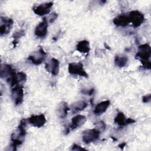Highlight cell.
Here are the masks:
<instances>
[{
	"instance_id": "cell-1",
	"label": "cell",
	"mask_w": 151,
	"mask_h": 151,
	"mask_svg": "<svg viewBox=\"0 0 151 151\" xmlns=\"http://www.w3.org/2000/svg\"><path fill=\"white\" fill-rule=\"evenodd\" d=\"M27 123V119H22L20 121V123L17 130L11 134V146L12 147L13 150H17V146L21 145L24 142L26 135L25 127Z\"/></svg>"
},
{
	"instance_id": "cell-2",
	"label": "cell",
	"mask_w": 151,
	"mask_h": 151,
	"mask_svg": "<svg viewBox=\"0 0 151 151\" xmlns=\"http://www.w3.org/2000/svg\"><path fill=\"white\" fill-rule=\"evenodd\" d=\"M0 76L1 78L5 80L12 87H15L19 83L17 73L12 66L9 64H3L1 65Z\"/></svg>"
},
{
	"instance_id": "cell-3",
	"label": "cell",
	"mask_w": 151,
	"mask_h": 151,
	"mask_svg": "<svg viewBox=\"0 0 151 151\" xmlns=\"http://www.w3.org/2000/svg\"><path fill=\"white\" fill-rule=\"evenodd\" d=\"M150 47L148 44H144L138 47V50L135 55V58L139 60L142 63L143 67L147 70L151 68V63L150 61Z\"/></svg>"
},
{
	"instance_id": "cell-4",
	"label": "cell",
	"mask_w": 151,
	"mask_h": 151,
	"mask_svg": "<svg viewBox=\"0 0 151 151\" xmlns=\"http://www.w3.org/2000/svg\"><path fill=\"white\" fill-rule=\"evenodd\" d=\"M47 55V54L43 48L39 47L37 51L33 52L28 56V60L34 65H40L45 60Z\"/></svg>"
},
{
	"instance_id": "cell-5",
	"label": "cell",
	"mask_w": 151,
	"mask_h": 151,
	"mask_svg": "<svg viewBox=\"0 0 151 151\" xmlns=\"http://www.w3.org/2000/svg\"><path fill=\"white\" fill-rule=\"evenodd\" d=\"M100 134V132L98 129H88L83 132L82 139L86 144H89L97 141L99 139Z\"/></svg>"
},
{
	"instance_id": "cell-6",
	"label": "cell",
	"mask_w": 151,
	"mask_h": 151,
	"mask_svg": "<svg viewBox=\"0 0 151 151\" xmlns=\"http://www.w3.org/2000/svg\"><path fill=\"white\" fill-rule=\"evenodd\" d=\"M68 72L71 75L80 76L84 77H88V74L84 68L81 63H71L68 64Z\"/></svg>"
},
{
	"instance_id": "cell-7",
	"label": "cell",
	"mask_w": 151,
	"mask_h": 151,
	"mask_svg": "<svg viewBox=\"0 0 151 151\" xmlns=\"http://www.w3.org/2000/svg\"><path fill=\"white\" fill-rule=\"evenodd\" d=\"M86 122V117L83 115L78 114L74 116L71 119V124L65 127L64 133L68 134L70 131L83 126Z\"/></svg>"
},
{
	"instance_id": "cell-8",
	"label": "cell",
	"mask_w": 151,
	"mask_h": 151,
	"mask_svg": "<svg viewBox=\"0 0 151 151\" xmlns=\"http://www.w3.org/2000/svg\"><path fill=\"white\" fill-rule=\"evenodd\" d=\"M11 97L16 106L20 105L24 99V88L22 86L17 85L12 88Z\"/></svg>"
},
{
	"instance_id": "cell-9",
	"label": "cell",
	"mask_w": 151,
	"mask_h": 151,
	"mask_svg": "<svg viewBox=\"0 0 151 151\" xmlns=\"http://www.w3.org/2000/svg\"><path fill=\"white\" fill-rule=\"evenodd\" d=\"M130 22L132 23L134 28L140 27L145 20L144 15L139 11L133 10L129 12L128 15Z\"/></svg>"
},
{
	"instance_id": "cell-10",
	"label": "cell",
	"mask_w": 151,
	"mask_h": 151,
	"mask_svg": "<svg viewBox=\"0 0 151 151\" xmlns=\"http://www.w3.org/2000/svg\"><path fill=\"white\" fill-rule=\"evenodd\" d=\"M14 21L12 19L4 17H1L0 22V34L1 35L8 34L11 31Z\"/></svg>"
},
{
	"instance_id": "cell-11",
	"label": "cell",
	"mask_w": 151,
	"mask_h": 151,
	"mask_svg": "<svg viewBox=\"0 0 151 151\" xmlns=\"http://www.w3.org/2000/svg\"><path fill=\"white\" fill-rule=\"evenodd\" d=\"M48 32V21L47 18H44L42 21L37 25L35 29V35L37 37L43 38L46 37Z\"/></svg>"
},
{
	"instance_id": "cell-12",
	"label": "cell",
	"mask_w": 151,
	"mask_h": 151,
	"mask_svg": "<svg viewBox=\"0 0 151 151\" xmlns=\"http://www.w3.org/2000/svg\"><path fill=\"white\" fill-rule=\"evenodd\" d=\"M45 68L52 75L57 76L60 70V62L57 59L52 58L45 63Z\"/></svg>"
},
{
	"instance_id": "cell-13",
	"label": "cell",
	"mask_w": 151,
	"mask_h": 151,
	"mask_svg": "<svg viewBox=\"0 0 151 151\" xmlns=\"http://www.w3.org/2000/svg\"><path fill=\"white\" fill-rule=\"evenodd\" d=\"M52 5L53 2H45L34 6L32 10L35 14L39 16H43L48 14L50 12Z\"/></svg>"
},
{
	"instance_id": "cell-14",
	"label": "cell",
	"mask_w": 151,
	"mask_h": 151,
	"mask_svg": "<svg viewBox=\"0 0 151 151\" xmlns=\"http://www.w3.org/2000/svg\"><path fill=\"white\" fill-rule=\"evenodd\" d=\"M28 122L35 127H41L46 123V118L43 114L38 115H32L27 119Z\"/></svg>"
},
{
	"instance_id": "cell-15",
	"label": "cell",
	"mask_w": 151,
	"mask_h": 151,
	"mask_svg": "<svg viewBox=\"0 0 151 151\" xmlns=\"http://www.w3.org/2000/svg\"><path fill=\"white\" fill-rule=\"evenodd\" d=\"M114 122L115 124H117L120 127L126 126L130 124L135 122V120L131 118H126L122 112H119L114 118Z\"/></svg>"
},
{
	"instance_id": "cell-16",
	"label": "cell",
	"mask_w": 151,
	"mask_h": 151,
	"mask_svg": "<svg viewBox=\"0 0 151 151\" xmlns=\"http://www.w3.org/2000/svg\"><path fill=\"white\" fill-rule=\"evenodd\" d=\"M113 22L116 26L124 27L130 23V20L128 15L120 14L113 19Z\"/></svg>"
},
{
	"instance_id": "cell-17",
	"label": "cell",
	"mask_w": 151,
	"mask_h": 151,
	"mask_svg": "<svg viewBox=\"0 0 151 151\" xmlns=\"http://www.w3.org/2000/svg\"><path fill=\"white\" fill-rule=\"evenodd\" d=\"M70 110L68 104L65 101H61L58 106L57 108V116L61 119H64L66 117L68 114V111Z\"/></svg>"
},
{
	"instance_id": "cell-18",
	"label": "cell",
	"mask_w": 151,
	"mask_h": 151,
	"mask_svg": "<svg viewBox=\"0 0 151 151\" xmlns=\"http://www.w3.org/2000/svg\"><path fill=\"white\" fill-rule=\"evenodd\" d=\"M110 101L109 100L103 101L98 103L94 107L93 113L97 116H100L104 113L110 106Z\"/></svg>"
},
{
	"instance_id": "cell-19",
	"label": "cell",
	"mask_w": 151,
	"mask_h": 151,
	"mask_svg": "<svg viewBox=\"0 0 151 151\" xmlns=\"http://www.w3.org/2000/svg\"><path fill=\"white\" fill-rule=\"evenodd\" d=\"M88 106V104L86 101L83 100L77 101L71 105V110L73 113H77L80 111L83 110Z\"/></svg>"
},
{
	"instance_id": "cell-20",
	"label": "cell",
	"mask_w": 151,
	"mask_h": 151,
	"mask_svg": "<svg viewBox=\"0 0 151 151\" xmlns=\"http://www.w3.org/2000/svg\"><path fill=\"white\" fill-rule=\"evenodd\" d=\"M76 50L81 53H88L90 50L89 42L87 40H83L79 41L76 45Z\"/></svg>"
},
{
	"instance_id": "cell-21",
	"label": "cell",
	"mask_w": 151,
	"mask_h": 151,
	"mask_svg": "<svg viewBox=\"0 0 151 151\" xmlns=\"http://www.w3.org/2000/svg\"><path fill=\"white\" fill-rule=\"evenodd\" d=\"M128 61V58L124 55H117L114 58V64L119 67H124L126 65Z\"/></svg>"
},
{
	"instance_id": "cell-22",
	"label": "cell",
	"mask_w": 151,
	"mask_h": 151,
	"mask_svg": "<svg viewBox=\"0 0 151 151\" xmlns=\"http://www.w3.org/2000/svg\"><path fill=\"white\" fill-rule=\"evenodd\" d=\"M24 34H25V31L22 29L18 30L13 34L12 38H14V41H13L14 47L16 46V44L18 43V40L21 37H22L24 35Z\"/></svg>"
},
{
	"instance_id": "cell-23",
	"label": "cell",
	"mask_w": 151,
	"mask_h": 151,
	"mask_svg": "<svg viewBox=\"0 0 151 151\" xmlns=\"http://www.w3.org/2000/svg\"><path fill=\"white\" fill-rule=\"evenodd\" d=\"M17 76H18V82L19 83H25L27 80V75L22 72H18L17 73Z\"/></svg>"
},
{
	"instance_id": "cell-24",
	"label": "cell",
	"mask_w": 151,
	"mask_h": 151,
	"mask_svg": "<svg viewBox=\"0 0 151 151\" xmlns=\"http://www.w3.org/2000/svg\"><path fill=\"white\" fill-rule=\"evenodd\" d=\"M71 150H78V151H80V150H86V149L85 148H83L81 146H79V145H77L76 143H74L72 145Z\"/></svg>"
},
{
	"instance_id": "cell-25",
	"label": "cell",
	"mask_w": 151,
	"mask_h": 151,
	"mask_svg": "<svg viewBox=\"0 0 151 151\" xmlns=\"http://www.w3.org/2000/svg\"><path fill=\"white\" fill-rule=\"evenodd\" d=\"M57 17H58L57 14H56V13H55V12L52 13V14L50 15V17H49V18H48L49 22L52 23V22L57 18Z\"/></svg>"
},
{
	"instance_id": "cell-26",
	"label": "cell",
	"mask_w": 151,
	"mask_h": 151,
	"mask_svg": "<svg viewBox=\"0 0 151 151\" xmlns=\"http://www.w3.org/2000/svg\"><path fill=\"white\" fill-rule=\"evenodd\" d=\"M94 92V88H91V89H88V90H85L83 89L81 90V93L84 94H87L89 96L92 95Z\"/></svg>"
},
{
	"instance_id": "cell-27",
	"label": "cell",
	"mask_w": 151,
	"mask_h": 151,
	"mask_svg": "<svg viewBox=\"0 0 151 151\" xmlns=\"http://www.w3.org/2000/svg\"><path fill=\"white\" fill-rule=\"evenodd\" d=\"M150 100H151V94H146V95L143 96V97H142V101L145 103H149L150 101Z\"/></svg>"
},
{
	"instance_id": "cell-28",
	"label": "cell",
	"mask_w": 151,
	"mask_h": 151,
	"mask_svg": "<svg viewBox=\"0 0 151 151\" xmlns=\"http://www.w3.org/2000/svg\"><path fill=\"white\" fill-rule=\"evenodd\" d=\"M126 143L123 142V143H122L119 144L118 146H119V147H120V148L122 150V149H123V148L124 147V146H126Z\"/></svg>"
}]
</instances>
